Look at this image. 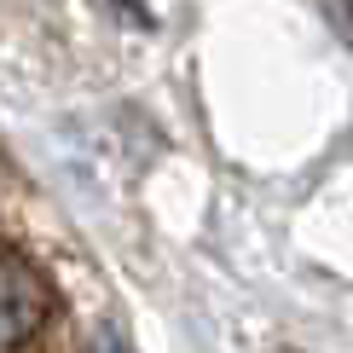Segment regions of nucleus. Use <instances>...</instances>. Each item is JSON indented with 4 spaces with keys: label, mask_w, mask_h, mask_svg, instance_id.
<instances>
[{
    "label": "nucleus",
    "mask_w": 353,
    "mask_h": 353,
    "mask_svg": "<svg viewBox=\"0 0 353 353\" xmlns=\"http://www.w3.org/2000/svg\"><path fill=\"white\" fill-rule=\"evenodd\" d=\"M330 18H336V35H347V0H330Z\"/></svg>",
    "instance_id": "nucleus-2"
},
{
    "label": "nucleus",
    "mask_w": 353,
    "mask_h": 353,
    "mask_svg": "<svg viewBox=\"0 0 353 353\" xmlns=\"http://www.w3.org/2000/svg\"><path fill=\"white\" fill-rule=\"evenodd\" d=\"M47 313H52V284L23 249L0 238V353L29 347L47 325Z\"/></svg>",
    "instance_id": "nucleus-1"
}]
</instances>
